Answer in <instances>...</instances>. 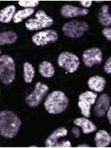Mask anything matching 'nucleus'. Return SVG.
Wrapping results in <instances>:
<instances>
[{"label": "nucleus", "instance_id": "nucleus-1", "mask_svg": "<svg viewBox=\"0 0 111 148\" xmlns=\"http://www.w3.org/2000/svg\"><path fill=\"white\" fill-rule=\"evenodd\" d=\"M22 125V121L13 111L2 110L0 113V134L7 138L16 136Z\"/></svg>", "mask_w": 111, "mask_h": 148}, {"label": "nucleus", "instance_id": "nucleus-2", "mask_svg": "<svg viewBox=\"0 0 111 148\" xmlns=\"http://www.w3.org/2000/svg\"><path fill=\"white\" fill-rule=\"evenodd\" d=\"M69 99L62 91L56 90L47 96L45 101V108L51 114H59L67 109Z\"/></svg>", "mask_w": 111, "mask_h": 148}, {"label": "nucleus", "instance_id": "nucleus-3", "mask_svg": "<svg viewBox=\"0 0 111 148\" xmlns=\"http://www.w3.org/2000/svg\"><path fill=\"white\" fill-rule=\"evenodd\" d=\"M16 77L14 60L10 56L2 55L0 58V79L3 84H10Z\"/></svg>", "mask_w": 111, "mask_h": 148}, {"label": "nucleus", "instance_id": "nucleus-4", "mask_svg": "<svg viewBox=\"0 0 111 148\" xmlns=\"http://www.w3.org/2000/svg\"><path fill=\"white\" fill-rule=\"evenodd\" d=\"M53 24V19L52 17L49 16L43 10H39L36 13L35 18L26 21L25 27L29 30H39L51 27Z\"/></svg>", "mask_w": 111, "mask_h": 148}, {"label": "nucleus", "instance_id": "nucleus-5", "mask_svg": "<svg viewBox=\"0 0 111 148\" xmlns=\"http://www.w3.org/2000/svg\"><path fill=\"white\" fill-rule=\"evenodd\" d=\"M88 29L89 25L87 22L79 20H72L66 22L62 27L64 35L72 39L81 38Z\"/></svg>", "mask_w": 111, "mask_h": 148}, {"label": "nucleus", "instance_id": "nucleus-6", "mask_svg": "<svg viewBox=\"0 0 111 148\" xmlns=\"http://www.w3.org/2000/svg\"><path fill=\"white\" fill-rule=\"evenodd\" d=\"M48 86L43 83L37 82L35 85L34 91L26 97V104L31 108L37 107L42 102L45 96L48 91Z\"/></svg>", "mask_w": 111, "mask_h": 148}, {"label": "nucleus", "instance_id": "nucleus-7", "mask_svg": "<svg viewBox=\"0 0 111 148\" xmlns=\"http://www.w3.org/2000/svg\"><path fill=\"white\" fill-rule=\"evenodd\" d=\"M58 64L69 73H74L79 67L78 56L71 52H62L59 54L57 59Z\"/></svg>", "mask_w": 111, "mask_h": 148}, {"label": "nucleus", "instance_id": "nucleus-8", "mask_svg": "<svg viewBox=\"0 0 111 148\" xmlns=\"http://www.w3.org/2000/svg\"><path fill=\"white\" fill-rule=\"evenodd\" d=\"M97 97V93L92 91H85L79 95L78 106L81 110L83 116L87 118L90 116L91 105L96 102Z\"/></svg>", "mask_w": 111, "mask_h": 148}, {"label": "nucleus", "instance_id": "nucleus-9", "mask_svg": "<svg viewBox=\"0 0 111 148\" xmlns=\"http://www.w3.org/2000/svg\"><path fill=\"white\" fill-rule=\"evenodd\" d=\"M58 39V33L54 30L40 31L32 36V41L37 46H45L48 43H53Z\"/></svg>", "mask_w": 111, "mask_h": 148}, {"label": "nucleus", "instance_id": "nucleus-10", "mask_svg": "<svg viewBox=\"0 0 111 148\" xmlns=\"http://www.w3.org/2000/svg\"><path fill=\"white\" fill-rule=\"evenodd\" d=\"M82 60L86 67H92L102 62V52L97 47L88 49L83 53Z\"/></svg>", "mask_w": 111, "mask_h": 148}, {"label": "nucleus", "instance_id": "nucleus-11", "mask_svg": "<svg viewBox=\"0 0 111 148\" xmlns=\"http://www.w3.org/2000/svg\"><path fill=\"white\" fill-rule=\"evenodd\" d=\"M89 13L88 9L80 8L72 5H64L61 8V14L66 18L85 16Z\"/></svg>", "mask_w": 111, "mask_h": 148}, {"label": "nucleus", "instance_id": "nucleus-12", "mask_svg": "<svg viewBox=\"0 0 111 148\" xmlns=\"http://www.w3.org/2000/svg\"><path fill=\"white\" fill-rule=\"evenodd\" d=\"M110 104V99L106 93L101 94L98 99L95 106V114L97 117H102L108 110Z\"/></svg>", "mask_w": 111, "mask_h": 148}, {"label": "nucleus", "instance_id": "nucleus-13", "mask_svg": "<svg viewBox=\"0 0 111 148\" xmlns=\"http://www.w3.org/2000/svg\"><path fill=\"white\" fill-rule=\"evenodd\" d=\"M73 124L76 126L80 127L82 129V132L84 134H89L96 131L97 127L91 121L85 117H79L74 119Z\"/></svg>", "mask_w": 111, "mask_h": 148}, {"label": "nucleus", "instance_id": "nucleus-14", "mask_svg": "<svg viewBox=\"0 0 111 148\" xmlns=\"http://www.w3.org/2000/svg\"><path fill=\"white\" fill-rule=\"evenodd\" d=\"M67 133L68 131L65 127H59L55 130L46 139L45 147H53L54 145L57 143L59 138L66 136Z\"/></svg>", "mask_w": 111, "mask_h": 148}, {"label": "nucleus", "instance_id": "nucleus-15", "mask_svg": "<svg viewBox=\"0 0 111 148\" xmlns=\"http://www.w3.org/2000/svg\"><path fill=\"white\" fill-rule=\"evenodd\" d=\"M106 80L102 76H91L88 81V85L90 90L97 92H102L105 87Z\"/></svg>", "mask_w": 111, "mask_h": 148}, {"label": "nucleus", "instance_id": "nucleus-16", "mask_svg": "<svg viewBox=\"0 0 111 148\" xmlns=\"http://www.w3.org/2000/svg\"><path fill=\"white\" fill-rule=\"evenodd\" d=\"M110 135L104 130H101L96 134L95 143L97 147H106L110 144Z\"/></svg>", "mask_w": 111, "mask_h": 148}, {"label": "nucleus", "instance_id": "nucleus-17", "mask_svg": "<svg viewBox=\"0 0 111 148\" xmlns=\"http://www.w3.org/2000/svg\"><path fill=\"white\" fill-rule=\"evenodd\" d=\"M109 7L107 4L103 5L98 14V20L101 25L108 27L111 25V15L109 14Z\"/></svg>", "mask_w": 111, "mask_h": 148}, {"label": "nucleus", "instance_id": "nucleus-18", "mask_svg": "<svg viewBox=\"0 0 111 148\" xmlns=\"http://www.w3.org/2000/svg\"><path fill=\"white\" fill-rule=\"evenodd\" d=\"M16 14V7L10 5L0 11V22L2 23H9L14 18Z\"/></svg>", "mask_w": 111, "mask_h": 148}, {"label": "nucleus", "instance_id": "nucleus-19", "mask_svg": "<svg viewBox=\"0 0 111 148\" xmlns=\"http://www.w3.org/2000/svg\"><path fill=\"white\" fill-rule=\"evenodd\" d=\"M39 71L42 76L45 78H51L55 73V69L51 62L44 61L39 66Z\"/></svg>", "mask_w": 111, "mask_h": 148}, {"label": "nucleus", "instance_id": "nucleus-20", "mask_svg": "<svg viewBox=\"0 0 111 148\" xmlns=\"http://www.w3.org/2000/svg\"><path fill=\"white\" fill-rule=\"evenodd\" d=\"M17 39H18L17 34L14 31L10 30V31L2 32L0 34V44L1 45L14 44L16 42Z\"/></svg>", "mask_w": 111, "mask_h": 148}, {"label": "nucleus", "instance_id": "nucleus-21", "mask_svg": "<svg viewBox=\"0 0 111 148\" xmlns=\"http://www.w3.org/2000/svg\"><path fill=\"white\" fill-rule=\"evenodd\" d=\"M35 76V69L29 62H25L23 64V78L25 83H31Z\"/></svg>", "mask_w": 111, "mask_h": 148}, {"label": "nucleus", "instance_id": "nucleus-22", "mask_svg": "<svg viewBox=\"0 0 111 148\" xmlns=\"http://www.w3.org/2000/svg\"><path fill=\"white\" fill-rule=\"evenodd\" d=\"M34 14V8H25L23 10H19L15 14L13 21L14 23H19Z\"/></svg>", "mask_w": 111, "mask_h": 148}, {"label": "nucleus", "instance_id": "nucleus-23", "mask_svg": "<svg viewBox=\"0 0 111 148\" xmlns=\"http://www.w3.org/2000/svg\"><path fill=\"white\" fill-rule=\"evenodd\" d=\"M18 5L22 7L25 8H34L39 4V1H27V0H23V1H18Z\"/></svg>", "mask_w": 111, "mask_h": 148}, {"label": "nucleus", "instance_id": "nucleus-24", "mask_svg": "<svg viewBox=\"0 0 111 148\" xmlns=\"http://www.w3.org/2000/svg\"><path fill=\"white\" fill-rule=\"evenodd\" d=\"M53 147H71V143L70 141H62V142H57Z\"/></svg>", "mask_w": 111, "mask_h": 148}, {"label": "nucleus", "instance_id": "nucleus-25", "mask_svg": "<svg viewBox=\"0 0 111 148\" xmlns=\"http://www.w3.org/2000/svg\"><path fill=\"white\" fill-rule=\"evenodd\" d=\"M102 34L108 40L111 41V27H104L102 30Z\"/></svg>", "mask_w": 111, "mask_h": 148}, {"label": "nucleus", "instance_id": "nucleus-26", "mask_svg": "<svg viewBox=\"0 0 111 148\" xmlns=\"http://www.w3.org/2000/svg\"><path fill=\"white\" fill-rule=\"evenodd\" d=\"M104 70L107 73L111 74V57H110L105 62V64L104 66Z\"/></svg>", "mask_w": 111, "mask_h": 148}, {"label": "nucleus", "instance_id": "nucleus-27", "mask_svg": "<svg viewBox=\"0 0 111 148\" xmlns=\"http://www.w3.org/2000/svg\"><path fill=\"white\" fill-rule=\"evenodd\" d=\"M80 4H81L82 5L83 7H84L85 8H90L92 5V1H90V0H82V1H80Z\"/></svg>", "mask_w": 111, "mask_h": 148}, {"label": "nucleus", "instance_id": "nucleus-28", "mask_svg": "<svg viewBox=\"0 0 111 148\" xmlns=\"http://www.w3.org/2000/svg\"><path fill=\"white\" fill-rule=\"evenodd\" d=\"M72 133H73V136L76 137V138H78V137L79 136V135H80V131H79V129H78L77 127L73 128Z\"/></svg>", "mask_w": 111, "mask_h": 148}, {"label": "nucleus", "instance_id": "nucleus-29", "mask_svg": "<svg viewBox=\"0 0 111 148\" xmlns=\"http://www.w3.org/2000/svg\"><path fill=\"white\" fill-rule=\"evenodd\" d=\"M108 121H109L110 124L111 125V106L110 107L109 109H108Z\"/></svg>", "mask_w": 111, "mask_h": 148}, {"label": "nucleus", "instance_id": "nucleus-30", "mask_svg": "<svg viewBox=\"0 0 111 148\" xmlns=\"http://www.w3.org/2000/svg\"><path fill=\"white\" fill-rule=\"evenodd\" d=\"M77 147H90V146L88 145H78Z\"/></svg>", "mask_w": 111, "mask_h": 148}, {"label": "nucleus", "instance_id": "nucleus-31", "mask_svg": "<svg viewBox=\"0 0 111 148\" xmlns=\"http://www.w3.org/2000/svg\"><path fill=\"white\" fill-rule=\"evenodd\" d=\"M30 147H37V146H35V145H34V146H30Z\"/></svg>", "mask_w": 111, "mask_h": 148}]
</instances>
